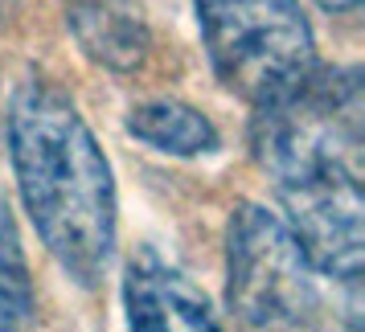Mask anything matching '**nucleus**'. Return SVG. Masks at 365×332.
Returning a JSON list of instances; mask_svg holds the SVG:
<instances>
[{
    "label": "nucleus",
    "mask_w": 365,
    "mask_h": 332,
    "mask_svg": "<svg viewBox=\"0 0 365 332\" xmlns=\"http://www.w3.org/2000/svg\"><path fill=\"white\" fill-rule=\"evenodd\" d=\"M123 312L135 332H217L214 304L156 250L140 247L123 271Z\"/></svg>",
    "instance_id": "obj_6"
},
{
    "label": "nucleus",
    "mask_w": 365,
    "mask_h": 332,
    "mask_svg": "<svg viewBox=\"0 0 365 332\" xmlns=\"http://www.w3.org/2000/svg\"><path fill=\"white\" fill-rule=\"evenodd\" d=\"M283 222L296 234L316 275L357 287L365 266V201L361 165H332L275 185Z\"/></svg>",
    "instance_id": "obj_5"
},
{
    "label": "nucleus",
    "mask_w": 365,
    "mask_h": 332,
    "mask_svg": "<svg viewBox=\"0 0 365 332\" xmlns=\"http://www.w3.org/2000/svg\"><path fill=\"white\" fill-rule=\"evenodd\" d=\"M365 103L361 70H312L304 83L267 107H255L250 152L271 185L332 165H361Z\"/></svg>",
    "instance_id": "obj_3"
},
{
    "label": "nucleus",
    "mask_w": 365,
    "mask_h": 332,
    "mask_svg": "<svg viewBox=\"0 0 365 332\" xmlns=\"http://www.w3.org/2000/svg\"><path fill=\"white\" fill-rule=\"evenodd\" d=\"M66 29L83 58L111 74H135L152 53V33L135 0H66Z\"/></svg>",
    "instance_id": "obj_7"
},
{
    "label": "nucleus",
    "mask_w": 365,
    "mask_h": 332,
    "mask_svg": "<svg viewBox=\"0 0 365 332\" xmlns=\"http://www.w3.org/2000/svg\"><path fill=\"white\" fill-rule=\"evenodd\" d=\"M9 160L41 247L70 283L95 291L115 259V177L91 123L58 83L34 74L13 90Z\"/></svg>",
    "instance_id": "obj_1"
},
{
    "label": "nucleus",
    "mask_w": 365,
    "mask_h": 332,
    "mask_svg": "<svg viewBox=\"0 0 365 332\" xmlns=\"http://www.w3.org/2000/svg\"><path fill=\"white\" fill-rule=\"evenodd\" d=\"M316 4H320V9H329V13H353L361 0H316Z\"/></svg>",
    "instance_id": "obj_10"
},
{
    "label": "nucleus",
    "mask_w": 365,
    "mask_h": 332,
    "mask_svg": "<svg viewBox=\"0 0 365 332\" xmlns=\"http://www.w3.org/2000/svg\"><path fill=\"white\" fill-rule=\"evenodd\" d=\"M226 299L247 328H308L320 312L312 263L267 205H234L226 226Z\"/></svg>",
    "instance_id": "obj_4"
},
{
    "label": "nucleus",
    "mask_w": 365,
    "mask_h": 332,
    "mask_svg": "<svg viewBox=\"0 0 365 332\" xmlns=\"http://www.w3.org/2000/svg\"><path fill=\"white\" fill-rule=\"evenodd\" d=\"M37 316V296L29 279V263L21 250L17 222L0 201V328H25Z\"/></svg>",
    "instance_id": "obj_9"
},
{
    "label": "nucleus",
    "mask_w": 365,
    "mask_h": 332,
    "mask_svg": "<svg viewBox=\"0 0 365 332\" xmlns=\"http://www.w3.org/2000/svg\"><path fill=\"white\" fill-rule=\"evenodd\" d=\"M217 83L250 107L287 99L316 70V37L299 0H193Z\"/></svg>",
    "instance_id": "obj_2"
},
{
    "label": "nucleus",
    "mask_w": 365,
    "mask_h": 332,
    "mask_svg": "<svg viewBox=\"0 0 365 332\" xmlns=\"http://www.w3.org/2000/svg\"><path fill=\"white\" fill-rule=\"evenodd\" d=\"M128 135H135L140 144H148L152 152H165V156H210L222 148V135H217L214 119L197 111L193 103L181 99H148L128 111Z\"/></svg>",
    "instance_id": "obj_8"
}]
</instances>
